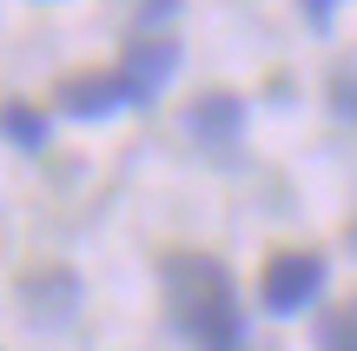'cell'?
I'll list each match as a JSON object with an SVG mask.
<instances>
[{
	"mask_svg": "<svg viewBox=\"0 0 357 351\" xmlns=\"http://www.w3.org/2000/svg\"><path fill=\"white\" fill-rule=\"evenodd\" d=\"M166 305H172V325L185 331L199 351H245V312H238V292H231V272L205 252H166Z\"/></svg>",
	"mask_w": 357,
	"mask_h": 351,
	"instance_id": "cell-1",
	"label": "cell"
},
{
	"mask_svg": "<svg viewBox=\"0 0 357 351\" xmlns=\"http://www.w3.org/2000/svg\"><path fill=\"white\" fill-rule=\"evenodd\" d=\"M324 285V259L318 252H278V259L265 265V312H305L311 299H318Z\"/></svg>",
	"mask_w": 357,
	"mask_h": 351,
	"instance_id": "cell-2",
	"label": "cell"
},
{
	"mask_svg": "<svg viewBox=\"0 0 357 351\" xmlns=\"http://www.w3.org/2000/svg\"><path fill=\"white\" fill-rule=\"evenodd\" d=\"M172 66H178V40H166V33H139V40L126 47V60L113 66L119 87H126V106L153 100V93L172 80Z\"/></svg>",
	"mask_w": 357,
	"mask_h": 351,
	"instance_id": "cell-3",
	"label": "cell"
},
{
	"mask_svg": "<svg viewBox=\"0 0 357 351\" xmlns=\"http://www.w3.org/2000/svg\"><path fill=\"white\" fill-rule=\"evenodd\" d=\"M126 106V87H119V73H73L60 80V113L73 119H106Z\"/></svg>",
	"mask_w": 357,
	"mask_h": 351,
	"instance_id": "cell-4",
	"label": "cell"
},
{
	"mask_svg": "<svg viewBox=\"0 0 357 351\" xmlns=\"http://www.w3.org/2000/svg\"><path fill=\"white\" fill-rule=\"evenodd\" d=\"M238 119H245V106L231 100V93H205L185 113V126H192V140H205L212 153H231V146H238Z\"/></svg>",
	"mask_w": 357,
	"mask_h": 351,
	"instance_id": "cell-5",
	"label": "cell"
},
{
	"mask_svg": "<svg viewBox=\"0 0 357 351\" xmlns=\"http://www.w3.org/2000/svg\"><path fill=\"white\" fill-rule=\"evenodd\" d=\"M0 126H7L20 146H47V119H40L26 100H7V106H0Z\"/></svg>",
	"mask_w": 357,
	"mask_h": 351,
	"instance_id": "cell-6",
	"label": "cell"
},
{
	"mask_svg": "<svg viewBox=\"0 0 357 351\" xmlns=\"http://www.w3.org/2000/svg\"><path fill=\"white\" fill-rule=\"evenodd\" d=\"M318 331H324V351H351V305H331Z\"/></svg>",
	"mask_w": 357,
	"mask_h": 351,
	"instance_id": "cell-7",
	"label": "cell"
},
{
	"mask_svg": "<svg viewBox=\"0 0 357 351\" xmlns=\"http://www.w3.org/2000/svg\"><path fill=\"white\" fill-rule=\"evenodd\" d=\"M331 7H337V0H305V13H311V20H318V27L331 20Z\"/></svg>",
	"mask_w": 357,
	"mask_h": 351,
	"instance_id": "cell-8",
	"label": "cell"
}]
</instances>
